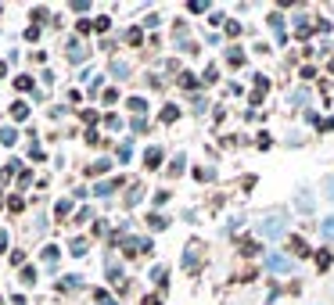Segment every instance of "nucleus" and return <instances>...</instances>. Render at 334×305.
Instances as JSON below:
<instances>
[{"instance_id": "f257e3e1", "label": "nucleus", "mask_w": 334, "mask_h": 305, "mask_svg": "<svg viewBox=\"0 0 334 305\" xmlns=\"http://www.w3.org/2000/svg\"><path fill=\"white\" fill-rule=\"evenodd\" d=\"M266 266H270L273 273H291V266H295V262L284 258V255H270V258H266Z\"/></svg>"}, {"instance_id": "f03ea898", "label": "nucleus", "mask_w": 334, "mask_h": 305, "mask_svg": "<svg viewBox=\"0 0 334 305\" xmlns=\"http://www.w3.org/2000/svg\"><path fill=\"white\" fill-rule=\"evenodd\" d=\"M259 234H263V237H280L284 226H280V219H266V223L259 226Z\"/></svg>"}, {"instance_id": "7ed1b4c3", "label": "nucleus", "mask_w": 334, "mask_h": 305, "mask_svg": "<svg viewBox=\"0 0 334 305\" xmlns=\"http://www.w3.org/2000/svg\"><path fill=\"white\" fill-rule=\"evenodd\" d=\"M144 162H147V169H158V162H162V151H158V147H147Z\"/></svg>"}, {"instance_id": "20e7f679", "label": "nucleus", "mask_w": 334, "mask_h": 305, "mask_svg": "<svg viewBox=\"0 0 334 305\" xmlns=\"http://www.w3.org/2000/svg\"><path fill=\"white\" fill-rule=\"evenodd\" d=\"M183 270H198V248H187V255H183Z\"/></svg>"}, {"instance_id": "39448f33", "label": "nucleus", "mask_w": 334, "mask_h": 305, "mask_svg": "<svg viewBox=\"0 0 334 305\" xmlns=\"http://www.w3.org/2000/svg\"><path fill=\"white\" fill-rule=\"evenodd\" d=\"M291 248H295V255H309V244L302 237H291Z\"/></svg>"}, {"instance_id": "423d86ee", "label": "nucleus", "mask_w": 334, "mask_h": 305, "mask_svg": "<svg viewBox=\"0 0 334 305\" xmlns=\"http://www.w3.org/2000/svg\"><path fill=\"white\" fill-rule=\"evenodd\" d=\"M11 115H15V119H18V122H22V119H25V115H29V104H22V101H18V104H15V108H11Z\"/></svg>"}, {"instance_id": "0eeeda50", "label": "nucleus", "mask_w": 334, "mask_h": 305, "mask_svg": "<svg viewBox=\"0 0 334 305\" xmlns=\"http://www.w3.org/2000/svg\"><path fill=\"white\" fill-rule=\"evenodd\" d=\"M316 266H320V270H327V266H330V251H320V255H316Z\"/></svg>"}, {"instance_id": "6e6552de", "label": "nucleus", "mask_w": 334, "mask_h": 305, "mask_svg": "<svg viewBox=\"0 0 334 305\" xmlns=\"http://www.w3.org/2000/svg\"><path fill=\"white\" fill-rule=\"evenodd\" d=\"M323 237H334V215L323 219Z\"/></svg>"}, {"instance_id": "1a4fd4ad", "label": "nucleus", "mask_w": 334, "mask_h": 305, "mask_svg": "<svg viewBox=\"0 0 334 305\" xmlns=\"http://www.w3.org/2000/svg\"><path fill=\"white\" fill-rule=\"evenodd\" d=\"M0 140H4V144H15L18 137H15V129H4V133H0Z\"/></svg>"}, {"instance_id": "9d476101", "label": "nucleus", "mask_w": 334, "mask_h": 305, "mask_svg": "<svg viewBox=\"0 0 334 305\" xmlns=\"http://www.w3.org/2000/svg\"><path fill=\"white\" fill-rule=\"evenodd\" d=\"M151 280H155V284H162V280H165V266H158V270L151 273Z\"/></svg>"}, {"instance_id": "9b49d317", "label": "nucleus", "mask_w": 334, "mask_h": 305, "mask_svg": "<svg viewBox=\"0 0 334 305\" xmlns=\"http://www.w3.org/2000/svg\"><path fill=\"white\" fill-rule=\"evenodd\" d=\"M327 198H330V201H334V180H330V183H327Z\"/></svg>"}, {"instance_id": "f8f14e48", "label": "nucleus", "mask_w": 334, "mask_h": 305, "mask_svg": "<svg viewBox=\"0 0 334 305\" xmlns=\"http://www.w3.org/2000/svg\"><path fill=\"white\" fill-rule=\"evenodd\" d=\"M144 305H158V298H144Z\"/></svg>"}, {"instance_id": "ddd939ff", "label": "nucleus", "mask_w": 334, "mask_h": 305, "mask_svg": "<svg viewBox=\"0 0 334 305\" xmlns=\"http://www.w3.org/2000/svg\"><path fill=\"white\" fill-rule=\"evenodd\" d=\"M330 72H334V61H330Z\"/></svg>"}]
</instances>
